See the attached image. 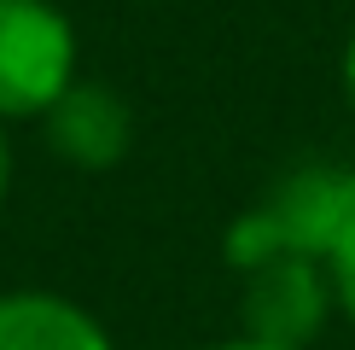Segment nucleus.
I'll return each instance as SVG.
<instances>
[{"label": "nucleus", "instance_id": "1", "mask_svg": "<svg viewBox=\"0 0 355 350\" xmlns=\"http://www.w3.org/2000/svg\"><path fill=\"white\" fill-rule=\"evenodd\" d=\"M355 216V164H297L291 175L262 193L250 210H239L221 233V257L233 274L257 269L268 257H320Z\"/></svg>", "mask_w": 355, "mask_h": 350}, {"label": "nucleus", "instance_id": "2", "mask_svg": "<svg viewBox=\"0 0 355 350\" xmlns=\"http://www.w3.org/2000/svg\"><path fill=\"white\" fill-rule=\"evenodd\" d=\"M76 24L53 0H0V123H41L76 82Z\"/></svg>", "mask_w": 355, "mask_h": 350}, {"label": "nucleus", "instance_id": "3", "mask_svg": "<svg viewBox=\"0 0 355 350\" xmlns=\"http://www.w3.org/2000/svg\"><path fill=\"white\" fill-rule=\"evenodd\" d=\"M332 303V281L320 257H268L257 269L239 274V333L262 344H286V350H309L327 327Z\"/></svg>", "mask_w": 355, "mask_h": 350}, {"label": "nucleus", "instance_id": "4", "mask_svg": "<svg viewBox=\"0 0 355 350\" xmlns=\"http://www.w3.org/2000/svg\"><path fill=\"white\" fill-rule=\"evenodd\" d=\"M41 135L70 169H116L128 158V146H135V111H128L123 94L76 76L47 106Z\"/></svg>", "mask_w": 355, "mask_h": 350}, {"label": "nucleus", "instance_id": "5", "mask_svg": "<svg viewBox=\"0 0 355 350\" xmlns=\"http://www.w3.org/2000/svg\"><path fill=\"white\" fill-rule=\"evenodd\" d=\"M0 350H116L105 321L47 286L0 292Z\"/></svg>", "mask_w": 355, "mask_h": 350}, {"label": "nucleus", "instance_id": "6", "mask_svg": "<svg viewBox=\"0 0 355 350\" xmlns=\"http://www.w3.org/2000/svg\"><path fill=\"white\" fill-rule=\"evenodd\" d=\"M327 281H332V303L355 321V216H349V228L332 240V251H327Z\"/></svg>", "mask_w": 355, "mask_h": 350}, {"label": "nucleus", "instance_id": "7", "mask_svg": "<svg viewBox=\"0 0 355 350\" xmlns=\"http://www.w3.org/2000/svg\"><path fill=\"white\" fill-rule=\"evenodd\" d=\"M6 193H12V135L0 123V204H6Z\"/></svg>", "mask_w": 355, "mask_h": 350}, {"label": "nucleus", "instance_id": "8", "mask_svg": "<svg viewBox=\"0 0 355 350\" xmlns=\"http://www.w3.org/2000/svg\"><path fill=\"white\" fill-rule=\"evenodd\" d=\"M338 76H344V94H349V106H355V29H349V41H344V58H338Z\"/></svg>", "mask_w": 355, "mask_h": 350}, {"label": "nucleus", "instance_id": "9", "mask_svg": "<svg viewBox=\"0 0 355 350\" xmlns=\"http://www.w3.org/2000/svg\"><path fill=\"white\" fill-rule=\"evenodd\" d=\"M198 350H286V344H262V339H221V344H198Z\"/></svg>", "mask_w": 355, "mask_h": 350}]
</instances>
